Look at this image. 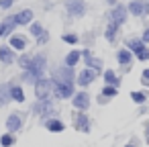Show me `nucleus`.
Returning <instances> with one entry per match:
<instances>
[{"mask_svg":"<svg viewBox=\"0 0 149 147\" xmlns=\"http://www.w3.org/2000/svg\"><path fill=\"white\" fill-rule=\"evenodd\" d=\"M49 90H51V82L49 80H37V84H35V96H37V100L39 102H43V100H47L49 98Z\"/></svg>","mask_w":149,"mask_h":147,"instance_id":"1","label":"nucleus"},{"mask_svg":"<svg viewBox=\"0 0 149 147\" xmlns=\"http://www.w3.org/2000/svg\"><path fill=\"white\" fill-rule=\"evenodd\" d=\"M129 51H133V53H137V57H139L141 61H145V59H149V51H147V47H145V43H143V41H137V39H131V41H129Z\"/></svg>","mask_w":149,"mask_h":147,"instance_id":"2","label":"nucleus"},{"mask_svg":"<svg viewBox=\"0 0 149 147\" xmlns=\"http://www.w3.org/2000/svg\"><path fill=\"white\" fill-rule=\"evenodd\" d=\"M65 8L72 17H82L86 13V4L82 0H65Z\"/></svg>","mask_w":149,"mask_h":147,"instance_id":"3","label":"nucleus"},{"mask_svg":"<svg viewBox=\"0 0 149 147\" xmlns=\"http://www.w3.org/2000/svg\"><path fill=\"white\" fill-rule=\"evenodd\" d=\"M27 72L35 74L37 78H41V74L45 72V57H43V55H35V57L31 59V65H29Z\"/></svg>","mask_w":149,"mask_h":147,"instance_id":"4","label":"nucleus"},{"mask_svg":"<svg viewBox=\"0 0 149 147\" xmlns=\"http://www.w3.org/2000/svg\"><path fill=\"white\" fill-rule=\"evenodd\" d=\"M51 88L55 90L57 98H70V96L74 94L72 84H59V82H51Z\"/></svg>","mask_w":149,"mask_h":147,"instance_id":"5","label":"nucleus"},{"mask_svg":"<svg viewBox=\"0 0 149 147\" xmlns=\"http://www.w3.org/2000/svg\"><path fill=\"white\" fill-rule=\"evenodd\" d=\"M74 80V74H72V68H61L55 72V78L53 82H59V84H72Z\"/></svg>","mask_w":149,"mask_h":147,"instance_id":"6","label":"nucleus"},{"mask_svg":"<svg viewBox=\"0 0 149 147\" xmlns=\"http://www.w3.org/2000/svg\"><path fill=\"white\" fill-rule=\"evenodd\" d=\"M31 33H33V37H37V43H39V45L47 43V39H49V35L43 31V27H41L39 23H33V25H31Z\"/></svg>","mask_w":149,"mask_h":147,"instance_id":"7","label":"nucleus"},{"mask_svg":"<svg viewBox=\"0 0 149 147\" xmlns=\"http://www.w3.org/2000/svg\"><path fill=\"white\" fill-rule=\"evenodd\" d=\"M127 15V10H125V6H114V10L110 13V21H112V25L114 27H118L120 23H125V17Z\"/></svg>","mask_w":149,"mask_h":147,"instance_id":"8","label":"nucleus"},{"mask_svg":"<svg viewBox=\"0 0 149 147\" xmlns=\"http://www.w3.org/2000/svg\"><path fill=\"white\" fill-rule=\"evenodd\" d=\"M94 76H96V72H92L90 68H88V70H82V72L78 74V84H80V86H88V84H92Z\"/></svg>","mask_w":149,"mask_h":147,"instance_id":"9","label":"nucleus"},{"mask_svg":"<svg viewBox=\"0 0 149 147\" xmlns=\"http://www.w3.org/2000/svg\"><path fill=\"white\" fill-rule=\"evenodd\" d=\"M88 104H90V96H88L86 92H80V94H76V96H74V106H76V108L86 110V108H88Z\"/></svg>","mask_w":149,"mask_h":147,"instance_id":"10","label":"nucleus"},{"mask_svg":"<svg viewBox=\"0 0 149 147\" xmlns=\"http://www.w3.org/2000/svg\"><path fill=\"white\" fill-rule=\"evenodd\" d=\"M84 59H86V65H90V70H92V72H100L102 61H100L98 57H94L90 51H84Z\"/></svg>","mask_w":149,"mask_h":147,"instance_id":"11","label":"nucleus"},{"mask_svg":"<svg viewBox=\"0 0 149 147\" xmlns=\"http://www.w3.org/2000/svg\"><path fill=\"white\" fill-rule=\"evenodd\" d=\"M6 129H8L10 133H15V131L21 129V116H19V112H13V114L8 116V121H6Z\"/></svg>","mask_w":149,"mask_h":147,"instance_id":"12","label":"nucleus"},{"mask_svg":"<svg viewBox=\"0 0 149 147\" xmlns=\"http://www.w3.org/2000/svg\"><path fill=\"white\" fill-rule=\"evenodd\" d=\"M8 100H13L10 98V86L8 84H0V106L8 104Z\"/></svg>","mask_w":149,"mask_h":147,"instance_id":"13","label":"nucleus"},{"mask_svg":"<svg viewBox=\"0 0 149 147\" xmlns=\"http://www.w3.org/2000/svg\"><path fill=\"white\" fill-rule=\"evenodd\" d=\"M33 21V13L31 10H21L17 17H15V23L17 25H27V23H31Z\"/></svg>","mask_w":149,"mask_h":147,"instance_id":"14","label":"nucleus"},{"mask_svg":"<svg viewBox=\"0 0 149 147\" xmlns=\"http://www.w3.org/2000/svg\"><path fill=\"white\" fill-rule=\"evenodd\" d=\"M0 61L2 63H13L15 61V53L10 47H0Z\"/></svg>","mask_w":149,"mask_h":147,"instance_id":"15","label":"nucleus"},{"mask_svg":"<svg viewBox=\"0 0 149 147\" xmlns=\"http://www.w3.org/2000/svg\"><path fill=\"white\" fill-rule=\"evenodd\" d=\"M129 8H131V13H133L135 17H141V15L147 10V4H145V2H141V0H137V2H131V6H129Z\"/></svg>","mask_w":149,"mask_h":147,"instance_id":"16","label":"nucleus"},{"mask_svg":"<svg viewBox=\"0 0 149 147\" xmlns=\"http://www.w3.org/2000/svg\"><path fill=\"white\" fill-rule=\"evenodd\" d=\"M76 129L78 131H88V118H86V114H82V112H78L76 114Z\"/></svg>","mask_w":149,"mask_h":147,"instance_id":"17","label":"nucleus"},{"mask_svg":"<svg viewBox=\"0 0 149 147\" xmlns=\"http://www.w3.org/2000/svg\"><path fill=\"white\" fill-rule=\"evenodd\" d=\"M116 57H118V61H120L123 65H127V63H131V59H133V55H131V51H129V49H120Z\"/></svg>","mask_w":149,"mask_h":147,"instance_id":"18","label":"nucleus"},{"mask_svg":"<svg viewBox=\"0 0 149 147\" xmlns=\"http://www.w3.org/2000/svg\"><path fill=\"white\" fill-rule=\"evenodd\" d=\"M104 80H106V84H108V86H114V88L118 86V76H116L112 70H108V72L104 74Z\"/></svg>","mask_w":149,"mask_h":147,"instance_id":"19","label":"nucleus"},{"mask_svg":"<svg viewBox=\"0 0 149 147\" xmlns=\"http://www.w3.org/2000/svg\"><path fill=\"white\" fill-rule=\"evenodd\" d=\"M47 129H49V131H53V133H61V131H63V123H61V121L51 118V121H47Z\"/></svg>","mask_w":149,"mask_h":147,"instance_id":"20","label":"nucleus"},{"mask_svg":"<svg viewBox=\"0 0 149 147\" xmlns=\"http://www.w3.org/2000/svg\"><path fill=\"white\" fill-rule=\"evenodd\" d=\"M10 98L17 100V102H23V100H25V94H23V90H21L19 86H13V88H10Z\"/></svg>","mask_w":149,"mask_h":147,"instance_id":"21","label":"nucleus"},{"mask_svg":"<svg viewBox=\"0 0 149 147\" xmlns=\"http://www.w3.org/2000/svg\"><path fill=\"white\" fill-rule=\"evenodd\" d=\"M10 47H15V49H25V39L23 37H19V35H15V37H10Z\"/></svg>","mask_w":149,"mask_h":147,"instance_id":"22","label":"nucleus"},{"mask_svg":"<svg viewBox=\"0 0 149 147\" xmlns=\"http://www.w3.org/2000/svg\"><path fill=\"white\" fill-rule=\"evenodd\" d=\"M80 55H82L80 51H72V53L65 57V68H72V65H76V61L80 59Z\"/></svg>","mask_w":149,"mask_h":147,"instance_id":"23","label":"nucleus"},{"mask_svg":"<svg viewBox=\"0 0 149 147\" xmlns=\"http://www.w3.org/2000/svg\"><path fill=\"white\" fill-rule=\"evenodd\" d=\"M131 98H133L137 104H141V102H145V100H147V96H145L143 92H133V94H131Z\"/></svg>","mask_w":149,"mask_h":147,"instance_id":"24","label":"nucleus"},{"mask_svg":"<svg viewBox=\"0 0 149 147\" xmlns=\"http://www.w3.org/2000/svg\"><path fill=\"white\" fill-rule=\"evenodd\" d=\"M23 80H25V82H29V84H33V82L37 84V80H41V78H37L35 74H31V72H27V74L23 76Z\"/></svg>","mask_w":149,"mask_h":147,"instance_id":"25","label":"nucleus"},{"mask_svg":"<svg viewBox=\"0 0 149 147\" xmlns=\"http://www.w3.org/2000/svg\"><path fill=\"white\" fill-rule=\"evenodd\" d=\"M114 35H116V27H114V25H110V27L106 29V39H108V41H112V39H114Z\"/></svg>","mask_w":149,"mask_h":147,"instance_id":"26","label":"nucleus"},{"mask_svg":"<svg viewBox=\"0 0 149 147\" xmlns=\"http://www.w3.org/2000/svg\"><path fill=\"white\" fill-rule=\"evenodd\" d=\"M116 92H118V90H116L114 86H106V88L102 90V94H104V96H116Z\"/></svg>","mask_w":149,"mask_h":147,"instance_id":"27","label":"nucleus"},{"mask_svg":"<svg viewBox=\"0 0 149 147\" xmlns=\"http://www.w3.org/2000/svg\"><path fill=\"white\" fill-rule=\"evenodd\" d=\"M13 141H15V139H13V135H4L0 143H2V147H8V145H13Z\"/></svg>","mask_w":149,"mask_h":147,"instance_id":"28","label":"nucleus"},{"mask_svg":"<svg viewBox=\"0 0 149 147\" xmlns=\"http://www.w3.org/2000/svg\"><path fill=\"white\" fill-rule=\"evenodd\" d=\"M61 39H63L65 43H72V45H74V43H78V37H76V35H63Z\"/></svg>","mask_w":149,"mask_h":147,"instance_id":"29","label":"nucleus"},{"mask_svg":"<svg viewBox=\"0 0 149 147\" xmlns=\"http://www.w3.org/2000/svg\"><path fill=\"white\" fill-rule=\"evenodd\" d=\"M141 80H143V84H145V86H149V70H143V76H141Z\"/></svg>","mask_w":149,"mask_h":147,"instance_id":"30","label":"nucleus"},{"mask_svg":"<svg viewBox=\"0 0 149 147\" xmlns=\"http://www.w3.org/2000/svg\"><path fill=\"white\" fill-rule=\"evenodd\" d=\"M13 6V0H0V8H10Z\"/></svg>","mask_w":149,"mask_h":147,"instance_id":"31","label":"nucleus"},{"mask_svg":"<svg viewBox=\"0 0 149 147\" xmlns=\"http://www.w3.org/2000/svg\"><path fill=\"white\" fill-rule=\"evenodd\" d=\"M143 43H149V29L143 33Z\"/></svg>","mask_w":149,"mask_h":147,"instance_id":"32","label":"nucleus"},{"mask_svg":"<svg viewBox=\"0 0 149 147\" xmlns=\"http://www.w3.org/2000/svg\"><path fill=\"white\" fill-rule=\"evenodd\" d=\"M2 35H4V25L0 23V37H2Z\"/></svg>","mask_w":149,"mask_h":147,"instance_id":"33","label":"nucleus"},{"mask_svg":"<svg viewBox=\"0 0 149 147\" xmlns=\"http://www.w3.org/2000/svg\"><path fill=\"white\" fill-rule=\"evenodd\" d=\"M147 133H149V121H147Z\"/></svg>","mask_w":149,"mask_h":147,"instance_id":"34","label":"nucleus"},{"mask_svg":"<svg viewBox=\"0 0 149 147\" xmlns=\"http://www.w3.org/2000/svg\"><path fill=\"white\" fill-rule=\"evenodd\" d=\"M108 2H110V4H114V0H108Z\"/></svg>","mask_w":149,"mask_h":147,"instance_id":"35","label":"nucleus"},{"mask_svg":"<svg viewBox=\"0 0 149 147\" xmlns=\"http://www.w3.org/2000/svg\"><path fill=\"white\" fill-rule=\"evenodd\" d=\"M127 147H133V145H127Z\"/></svg>","mask_w":149,"mask_h":147,"instance_id":"36","label":"nucleus"},{"mask_svg":"<svg viewBox=\"0 0 149 147\" xmlns=\"http://www.w3.org/2000/svg\"><path fill=\"white\" fill-rule=\"evenodd\" d=\"M147 8H149V6H147Z\"/></svg>","mask_w":149,"mask_h":147,"instance_id":"37","label":"nucleus"}]
</instances>
